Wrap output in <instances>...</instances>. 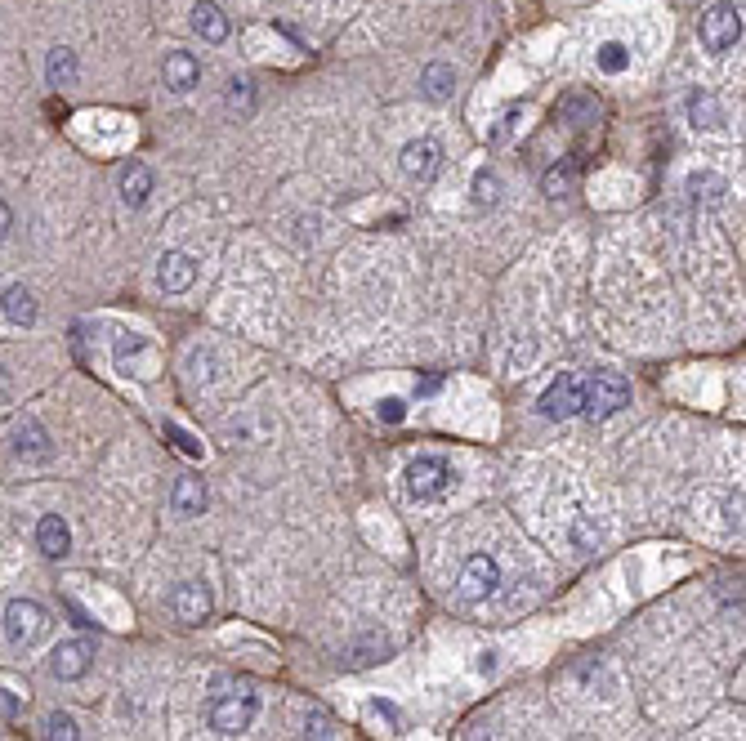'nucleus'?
Listing matches in <instances>:
<instances>
[{"label":"nucleus","mask_w":746,"mask_h":741,"mask_svg":"<svg viewBox=\"0 0 746 741\" xmlns=\"http://www.w3.org/2000/svg\"><path fill=\"white\" fill-rule=\"evenodd\" d=\"M260 715V697L251 688H233V692H215L210 697V728H219L224 737H237L255 724Z\"/></svg>","instance_id":"obj_1"},{"label":"nucleus","mask_w":746,"mask_h":741,"mask_svg":"<svg viewBox=\"0 0 746 741\" xmlns=\"http://www.w3.org/2000/svg\"><path fill=\"white\" fill-rule=\"evenodd\" d=\"M626 402H630L626 375H617V371H595V375L586 380V407H581V416L608 420V416H617Z\"/></svg>","instance_id":"obj_2"},{"label":"nucleus","mask_w":746,"mask_h":741,"mask_svg":"<svg viewBox=\"0 0 746 741\" xmlns=\"http://www.w3.org/2000/svg\"><path fill=\"white\" fill-rule=\"evenodd\" d=\"M45 630H50V612H45L41 603H36V599H9L5 639L14 643V648H32V643H41Z\"/></svg>","instance_id":"obj_3"},{"label":"nucleus","mask_w":746,"mask_h":741,"mask_svg":"<svg viewBox=\"0 0 746 741\" xmlns=\"http://www.w3.org/2000/svg\"><path fill=\"white\" fill-rule=\"evenodd\" d=\"M456 469L443 456H420L407 465V492L416 500H438L443 492H452Z\"/></svg>","instance_id":"obj_4"},{"label":"nucleus","mask_w":746,"mask_h":741,"mask_svg":"<svg viewBox=\"0 0 746 741\" xmlns=\"http://www.w3.org/2000/svg\"><path fill=\"white\" fill-rule=\"evenodd\" d=\"M697 36H702V45L711 54H729L733 45L742 41V14H738V5H711L702 14Z\"/></svg>","instance_id":"obj_5"},{"label":"nucleus","mask_w":746,"mask_h":741,"mask_svg":"<svg viewBox=\"0 0 746 741\" xmlns=\"http://www.w3.org/2000/svg\"><path fill=\"white\" fill-rule=\"evenodd\" d=\"M537 407H541L545 420H572L581 407H586V380H581V375H559V380L541 393Z\"/></svg>","instance_id":"obj_6"},{"label":"nucleus","mask_w":746,"mask_h":741,"mask_svg":"<svg viewBox=\"0 0 746 741\" xmlns=\"http://www.w3.org/2000/svg\"><path fill=\"white\" fill-rule=\"evenodd\" d=\"M496 590H501V563H496L492 554L465 558V567H461V594L465 599L483 603V599H492Z\"/></svg>","instance_id":"obj_7"},{"label":"nucleus","mask_w":746,"mask_h":741,"mask_svg":"<svg viewBox=\"0 0 746 741\" xmlns=\"http://www.w3.org/2000/svg\"><path fill=\"white\" fill-rule=\"evenodd\" d=\"M210 608H215V599H210V590L202 581H184V585L170 590V612H175V621L202 625L210 617Z\"/></svg>","instance_id":"obj_8"},{"label":"nucleus","mask_w":746,"mask_h":741,"mask_svg":"<svg viewBox=\"0 0 746 741\" xmlns=\"http://www.w3.org/2000/svg\"><path fill=\"white\" fill-rule=\"evenodd\" d=\"M193 282H197V264H193V255H184V250H166V255L157 259V286H161V291L184 295Z\"/></svg>","instance_id":"obj_9"},{"label":"nucleus","mask_w":746,"mask_h":741,"mask_svg":"<svg viewBox=\"0 0 746 741\" xmlns=\"http://www.w3.org/2000/svg\"><path fill=\"white\" fill-rule=\"evenodd\" d=\"M94 666V648L85 639H63L50 657V675L54 679H81Z\"/></svg>","instance_id":"obj_10"},{"label":"nucleus","mask_w":746,"mask_h":741,"mask_svg":"<svg viewBox=\"0 0 746 741\" xmlns=\"http://www.w3.org/2000/svg\"><path fill=\"white\" fill-rule=\"evenodd\" d=\"M438 166H443V148H438V139H416L403 148V170L411 179H434Z\"/></svg>","instance_id":"obj_11"},{"label":"nucleus","mask_w":746,"mask_h":741,"mask_svg":"<svg viewBox=\"0 0 746 741\" xmlns=\"http://www.w3.org/2000/svg\"><path fill=\"white\" fill-rule=\"evenodd\" d=\"M161 76H166V90L188 94L197 81H202V63H197L188 50H170L166 54V67H161Z\"/></svg>","instance_id":"obj_12"},{"label":"nucleus","mask_w":746,"mask_h":741,"mask_svg":"<svg viewBox=\"0 0 746 741\" xmlns=\"http://www.w3.org/2000/svg\"><path fill=\"white\" fill-rule=\"evenodd\" d=\"M36 545H41V554L50 558H68L72 550V527L63 514H45L41 523H36Z\"/></svg>","instance_id":"obj_13"},{"label":"nucleus","mask_w":746,"mask_h":741,"mask_svg":"<svg viewBox=\"0 0 746 741\" xmlns=\"http://www.w3.org/2000/svg\"><path fill=\"white\" fill-rule=\"evenodd\" d=\"M170 509H175V514H184V518H197L206 509V483L202 478H175V483H170Z\"/></svg>","instance_id":"obj_14"},{"label":"nucleus","mask_w":746,"mask_h":741,"mask_svg":"<svg viewBox=\"0 0 746 741\" xmlns=\"http://www.w3.org/2000/svg\"><path fill=\"white\" fill-rule=\"evenodd\" d=\"M148 197H152V170L143 166V161H130V166L121 170V201H126L130 210H139V206H148Z\"/></svg>","instance_id":"obj_15"},{"label":"nucleus","mask_w":746,"mask_h":741,"mask_svg":"<svg viewBox=\"0 0 746 741\" xmlns=\"http://www.w3.org/2000/svg\"><path fill=\"white\" fill-rule=\"evenodd\" d=\"M193 27L202 32V41H210V45H224L228 41V18H224V9H219L215 0H197Z\"/></svg>","instance_id":"obj_16"},{"label":"nucleus","mask_w":746,"mask_h":741,"mask_svg":"<svg viewBox=\"0 0 746 741\" xmlns=\"http://www.w3.org/2000/svg\"><path fill=\"white\" fill-rule=\"evenodd\" d=\"M14 456H23V460H45V456H50V433L36 425V420H23V425L14 429Z\"/></svg>","instance_id":"obj_17"},{"label":"nucleus","mask_w":746,"mask_h":741,"mask_svg":"<svg viewBox=\"0 0 746 741\" xmlns=\"http://www.w3.org/2000/svg\"><path fill=\"white\" fill-rule=\"evenodd\" d=\"M0 313H5L14 326H32L36 322V295L27 291V286H9V291L0 295Z\"/></svg>","instance_id":"obj_18"},{"label":"nucleus","mask_w":746,"mask_h":741,"mask_svg":"<svg viewBox=\"0 0 746 741\" xmlns=\"http://www.w3.org/2000/svg\"><path fill=\"white\" fill-rule=\"evenodd\" d=\"M456 90V72L447 63H429L425 76H420V94H425L429 103H447Z\"/></svg>","instance_id":"obj_19"},{"label":"nucleus","mask_w":746,"mask_h":741,"mask_svg":"<svg viewBox=\"0 0 746 741\" xmlns=\"http://www.w3.org/2000/svg\"><path fill=\"white\" fill-rule=\"evenodd\" d=\"M45 81L50 85H72L76 81V54L72 50H50V59H45Z\"/></svg>","instance_id":"obj_20"},{"label":"nucleus","mask_w":746,"mask_h":741,"mask_svg":"<svg viewBox=\"0 0 746 741\" xmlns=\"http://www.w3.org/2000/svg\"><path fill=\"white\" fill-rule=\"evenodd\" d=\"M496 201H501V175H496V170H478L474 175V206L492 210Z\"/></svg>","instance_id":"obj_21"},{"label":"nucleus","mask_w":746,"mask_h":741,"mask_svg":"<svg viewBox=\"0 0 746 741\" xmlns=\"http://www.w3.org/2000/svg\"><path fill=\"white\" fill-rule=\"evenodd\" d=\"M688 117H693L697 130H702V125H720V103H715L711 94L693 90V94H688Z\"/></svg>","instance_id":"obj_22"},{"label":"nucleus","mask_w":746,"mask_h":741,"mask_svg":"<svg viewBox=\"0 0 746 741\" xmlns=\"http://www.w3.org/2000/svg\"><path fill=\"white\" fill-rule=\"evenodd\" d=\"M45 741H81V728L68 710H50L45 715Z\"/></svg>","instance_id":"obj_23"},{"label":"nucleus","mask_w":746,"mask_h":741,"mask_svg":"<svg viewBox=\"0 0 746 741\" xmlns=\"http://www.w3.org/2000/svg\"><path fill=\"white\" fill-rule=\"evenodd\" d=\"M595 63H599V72L617 76V72H626V67H630V50H626L621 41H608V45H599Z\"/></svg>","instance_id":"obj_24"},{"label":"nucleus","mask_w":746,"mask_h":741,"mask_svg":"<svg viewBox=\"0 0 746 741\" xmlns=\"http://www.w3.org/2000/svg\"><path fill=\"white\" fill-rule=\"evenodd\" d=\"M688 188H693V197L697 201H720V192H724V179H715V175H693L688 179Z\"/></svg>","instance_id":"obj_25"},{"label":"nucleus","mask_w":746,"mask_h":741,"mask_svg":"<svg viewBox=\"0 0 746 741\" xmlns=\"http://www.w3.org/2000/svg\"><path fill=\"white\" fill-rule=\"evenodd\" d=\"M166 438L175 442V447L184 451V456H193V460L202 456V442H197V438H193V433H188V429H179V425H166Z\"/></svg>","instance_id":"obj_26"},{"label":"nucleus","mask_w":746,"mask_h":741,"mask_svg":"<svg viewBox=\"0 0 746 741\" xmlns=\"http://www.w3.org/2000/svg\"><path fill=\"white\" fill-rule=\"evenodd\" d=\"M568 188H572V166H554L545 175V197H563Z\"/></svg>","instance_id":"obj_27"},{"label":"nucleus","mask_w":746,"mask_h":741,"mask_svg":"<svg viewBox=\"0 0 746 741\" xmlns=\"http://www.w3.org/2000/svg\"><path fill=\"white\" fill-rule=\"evenodd\" d=\"M572 541H577L581 550H595V541H599V527H590V518L581 514V518H577V527H572Z\"/></svg>","instance_id":"obj_28"},{"label":"nucleus","mask_w":746,"mask_h":741,"mask_svg":"<svg viewBox=\"0 0 746 741\" xmlns=\"http://www.w3.org/2000/svg\"><path fill=\"white\" fill-rule=\"evenodd\" d=\"M304 741H336V733H331V719L322 715H309V733H304Z\"/></svg>","instance_id":"obj_29"},{"label":"nucleus","mask_w":746,"mask_h":741,"mask_svg":"<svg viewBox=\"0 0 746 741\" xmlns=\"http://www.w3.org/2000/svg\"><path fill=\"white\" fill-rule=\"evenodd\" d=\"M380 420H389V425H403V420H407V402L403 398H385V402H380Z\"/></svg>","instance_id":"obj_30"},{"label":"nucleus","mask_w":746,"mask_h":741,"mask_svg":"<svg viewBox=\"0 0 746 741\" xmlns=\"http://www.w3.org/2000/svg\"><path fill=\"white\" fill-rule=\"evenodd\" d=\"M228 103H233V108H251V81H233V85H228Z\"/></svg>","instance_id":"obj_31"},{"label":"nucleus","mask_w":746,"mask_h":741,"mask_svg":"<svg viewBox=\"0 0 746 741\" xmlns=\"http://www.w3.org/2000/svg\"><path fill=\"white\" fill-rule=\"evenodd\" d=\"M0 715H5V719H14V715H18V697H14L9 688H0Z\"/></svg>","instance_id":"obj_32"},{"label":"nucleus","mask_w":746,"mask_h":741,"mask_svg":"<svg viewBox=\"0 0 746 741\" xmlns=\"http://www.w3.org/2000/svg\"><path fill=\"white\" fill-rule=\"evenodd\" d=\"M9 228H14V210H9L5 197H0V237H9Z\"/></svg>","instance_id":"obj_33"},{"label":"nucleus","mask_w":746,"mask_h":741,"mask_svg":"<svg viewBox=\"0 0 746 741\" xmlns=\"http://www.w3.org/2000/svg\"><path fill=\"white\" fill-rule=\"evenodd\" d=\"M478 670H483V675H492V670H496V657H492V652H483V661H478Z\"/></svg>","instance_id":"obj_34"},{"label":"nucleus","mask_w":746,"mask_h":741,"mask_svg":"<svg viewBox=\"0 0 746 741\" xmlns=\"http://www.w3.org/2000/svg\"><path fill=\"white\" fill-rule=\"evenodd\" d=\"M434 389H438V375H429V380L416 384V393H434Z\"/></svg>","instance_id":"obj_35"}]
</instances>
